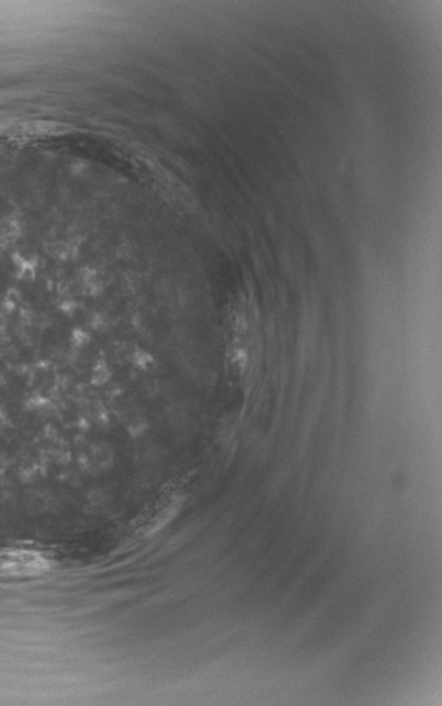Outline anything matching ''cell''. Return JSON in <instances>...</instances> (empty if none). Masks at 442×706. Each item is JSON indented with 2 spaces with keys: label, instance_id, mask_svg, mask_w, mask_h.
<instances>
[{
  "label": "cell",
  "instance_id": "6da1fadb",
  "mask_svg": "<svg viewBox=\"0 0 442 706\" xmlns=\"http://www.w3.org/2000/svg\"><path fill=\"white\" fill-rule=\"evenodd\" d=\"M47 558L29 548H4L0 551V578H34L48 572Z\"/></svg>",
  "mask_w": 442,
  "mask_h": 706
}]
</instances>
